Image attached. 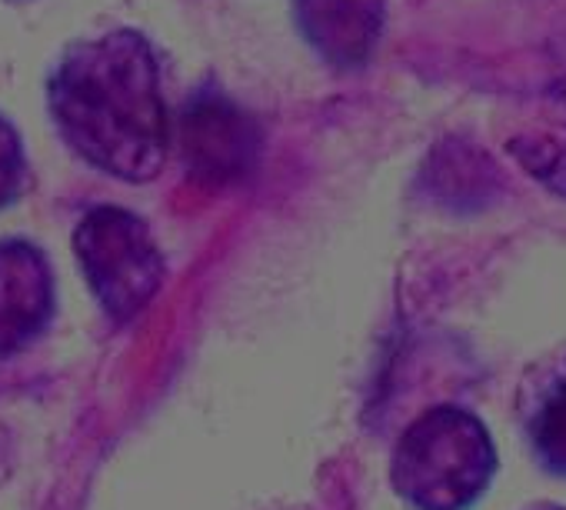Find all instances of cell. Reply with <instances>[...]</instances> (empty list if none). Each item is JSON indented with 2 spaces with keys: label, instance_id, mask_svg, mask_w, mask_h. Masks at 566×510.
<instances>
[{
  "label": "cell",
  "instance_id": "6da1fadb",
  "mask_svg": "<svg viewBox=\"0 0 566 510\" xmlns=\"http://www.w3.org/2000/svg\"><path fill=\"white\" fill-rule=\"evenodd\" d=\"M51 114L67 147L127 184L167 157V104L154 48L137 31L74 44L51 77Z\"/></svg>",
  "mask_w": 566,
  "mask_h": 510
},
{
  "label": "cell",
  "instance_id": "7a4b0ae2",
  "mask_svg": "<svg viewBox=\"0 0 566 510\" xmlns=\"http://www.w3.org/2000/svg\"><path fill=\"white\" fill-rule=\"evenodd\" d=\"M496 473V447L483 420L443 404L420 414L394 450V487L417 510H467Z\"/></svg>",
  "mask_w": 566,
  "mask_h": 510
},
{
  "label": "cell",
  "instance_id": "3957f363",
  "mask_svg": "<svg viewBox=\"0 0 566 510\" xmlns=\"http://www.w3.org/2000/svg\"><path fill=\"white\" fill-rule=\"evenodd\" d=\"M74 250L94 298L114 321L140 314L167 274L154 233L124 207L91 210L74 233Z\"/></svg>",
  "mask_w": 566,
  "mask_h": 510
},
{
  "label": "cell",
  "instance_id": "277c9868",
  "mask_svg": "<svg viewBox=\"0 0 566 510\" xmlns=\"http://www.w3.org/2000/svg\"><path fill=\"white\" fill-rule=\"evenodd\" d=\"M180 150L187 174L203 187H227L243 180L260 154V131L220 91H200L180 117Z\"/></svg>",
  "mask_w": 566,
  "mask_h": 510
},
{
  "label": "cell",
  "instance_id": "5b68a950",
  "mask_svg": "<svg viewBox=\"0 0 566 510\" xmlns=\"http://www.w3.org/2000/svg\"><path fill=\"white\" fill-rule=\"evenodd\" d=\"M54 314V274L28 240L0 243V357L24 351Z\"/></svg>",
  "mask_w": 566,
  "mask_h": 510
},
{
  "label": "cell",
  "instance_id": "8992f818",
  "mask_svg": "<svg viewBox=\"0 0 566 510\" xmlns=\"http://www.w3.org/2000/svg\"><path fill=\"white\" fill-rule=\"evenodd\" d=\"M307 44L337 71L364 67L384 34L387 0H294Z\"/></svg>",
  "mask_w": 566,
  "mask_h": 510
},
{
  "label": "cell",
  "instance_id": "52a82bcc",
  "mask_svg": "<svg viewBox=\"0 0 566 510\" xmlns=\"http://www.w3.org/2000/svg\"><path fill=\"white\" fill-rule=\"evenodd\" d=\"M526 430L543 470L566 477V374L553 377V384L536 397Z\"/></svg>",
  "mask_w": 566,
  "mask_h": 510
},
{
  "label": "cell",
  "instance_id": "ba28073f",
  "mask_svg": "<svg viewBox=\"0 0 566 510\" xmlns=\"http://www.w3.org/2000/svg\"><path fill=\"white\" fill-rule=\"evenodd\" d=\"M28 184V160L18 131L0 117V207L11 204Z\"/></svg>",
  "mask_w": 566,
  "mask_h": 510
}]
</instances>
